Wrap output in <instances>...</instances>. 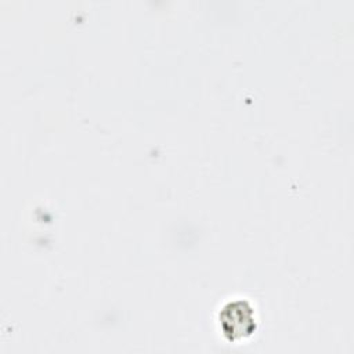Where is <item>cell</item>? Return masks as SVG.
Returning a JSON list of instances; mask_svg holds the SVG:
<instances>
[{
    "instance_id": "cell-1",
    "label": "cell",
    "mask_w": 354,
    "mask_h": 354,
    "mask_svg": "<svg viewBox=\"0 0 354 354\" xmlns=\"http://www.w3.org/2000/svg\"><path fill=\"white\" fill-rule=\"evenodd\" d=\"M228 308L235 315V321H234V324L223 326L224 333H227L230 336V339H238V337H243L245 335L252 333L254 325L246 324V322H253L252 310L246 308L245 303H242V301L230 304Z\"/></svg>"
}]
</instances>
